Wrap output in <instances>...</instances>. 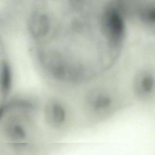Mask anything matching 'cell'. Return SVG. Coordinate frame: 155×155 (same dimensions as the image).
Masks as SVG:
<instances>
[{"label": "cell", "instance_id": "1", "mask_svg": "<svg viewBox=\"0 0 155 155\" xmlns=\"http://www.w3.org/2000/svg\"><path fill=\"white\" fill-rule=\"evenodd\" d=\"M130 104L119 95L105 91H96L85 96L78 111L84 128H94L122 113Z\"/></svg>", "mask_w": 155, "mask_h": 155}, {"label": "cell", "instance_id": "2", "mask_svg": "<svg viewBox=\"0 0 155 155\" xmlns=\"http://www.w3.org/2000/svg\"><path fill=\"white\" fill-rule=\"evenodd\" d=\"M47 114L49 125L60 136H70L85 129L78 110L63 101H50Z\"/></svg>", "mask_w": 155, "mask_h": 155}, {"label": "cell", "instance_id": "3", "mask_svg": "<svg viewBox=\"0 0 155 155\" xmlns=\"http://www.w3.org/2000/svg\"><path fill=\"white\" fill-rule=\"evenodd\" d=\"M117 6H108L103 17L104 28L112 42L117 43L122 40L125 33V22Z\"/></svg>", "mask_w": 155, "mask_h": 155}, {"label": "cell", "instance_id": "4", "mask_svg": "<svg viewBox=\"0 0 155 155\" xmlns=\"http://www.w3.org/2000/svg\"><path fill=\"white\" fill-rule=\"evenodd\" d=\"M28 27L30 32L33 37L41 38L45 37L50 30V19L45 13L35 12L29 18Z\"/></svg>", "mask_w": 155, "mask_h": 155}, {"label": "cell", "instance_id": "5", "mask_svg": "<svg viewBox=\"0 0 155 155\" xmlns=\"http://www.w3.org/2000/svg\"><path fill=\"white\" fill-rule=\"evenodd\" d=\"M12 75L10 67L7 61H0V95L5 96L10 90Z\"/></svg>", "mask_w": 155, "mask_h": 155}, {"label": "cell", "instance_id": "6", "mask_svg": "<svg viewBox=\"0 0 155 155\" xmlns=\"http://www.w3.org/2000/svg\"><path fill=\"white\" fill-rule=\"evenodd\" d=\"M142 14V18L146 21L154 22L155 20V10L154 8L150 7L143 11Z\"/></svg>", "mask_w": 155, "mask_h": 155}]
</instances>
